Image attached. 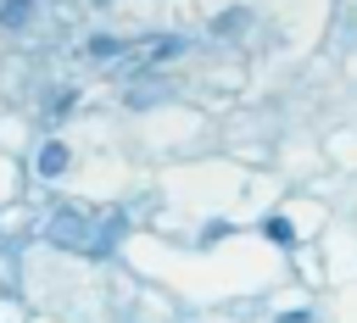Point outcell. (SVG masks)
<instances>
[{
  "label": "cell",
  "mask_w": 357,
  "mask_h": 323,
  "mask_svg": "<svg viewBox=\"0 0 357 323\" xmlns=\"http://www.w3.org/2000/svg\"><path fill=\"white\" fill-rule=\"evenodd\" d=\"M89 6H112V0H89Z\"/></svg>",
  "instance_id": "8fae6325"
},
{
  "label": "cell",
  "mask_w": 357,
  "mask_h": 323,
  "mask_svg": "<svg viewBox=\"0 0 357 323\" xmlns=\"http://www.w3.org/2000/svg\"><path fill=\"white\" fill-rule=\"evenodd\" d=\"M279 323H307V312H279Z\"/></svg>",
  "instance_id": "30bf717a"
},
{
  "label": "cell",
  "mask_w": 357,
  "mask_h": 323,
  "mask_svg": "<svg viewBox=\"0 0 357 323\" xmlns=\"http://www.w3.org/2000/svg\"><path fill=\"white\" fill-rule=\"evenodd\" d=\"M178 50H184V39H151V61H167Z\"/></svg>",
  "instance_id": "8992f818"
},
{
  "label": "cell",
  "mask_w": 357,
  "mask_h": 323,
  "mask_svg": "<svg viewBox=\"0 0 357 323\" xmlns=\"http://www.w3.org/2000/svg\"><path fill=\"white\" fill-rule=\"evenodd\" d=\"M240 22H245V11H223V17H218V33H234Z\"/></svg>",
  "instance_id": "9c48e42d"
},
{
  "label": "cell",
  "mask_w": 357,
  "mask_h": 323,
  "mask_svg": "<svg viewBox=\"0 0 357 323\" xmlns=\"http://www.w3.org/2000/svg\"><path fill=\"white\" fill-rule=\"evenodd\" d=\"M89 56H95V61H112V56H123V45H117L112 33H89Z\"/></svg>",
  "instance_id": "5b68a950"
},
{
  "label": "cell",
  "mask_w": 357,
  "mask_h": 323,
  "mask_svg": "<svg viewBox=\"0 0 357 323\" xmlns=\"http://www.w3.org/2000/svg\"><path fill=\"white\" fill-rule=\"evenodd\" d=\"M50 245H67V251L78 245V251H84V245H89V223H84V212L61 206V212L50 217Z\"/></svg>",
  "instance_id": "6da1fadb"
},
{
  "label": "cell",
  "mask_w": 357,
  "mask_h": 323,
  "mask_svg": "<svg viewBox=\"0 0 357 323\" xmlns=\"http://www.w3.org/2000/svg\"><path fill=\"white\" fill-rule=\"evenodd\" d=\"M28 22H33V0H0V28L6 33L28 28Z\"/></svg>",
  "instance_id": "277c9868"
},
{
  "label": "cell",
  "mask_w": 357,
  "mask_h": 323,
  "mask_svg": "<svg viewBox=\"0 0 357 323\" xmlns=\"http://www.w3.org/2000/svg\"><path fill=\"white\" fill-rule=\"evenodd\" d=\"M117 239H123V212H112V217H106V223L89 234V245H84V251H89V256H106Z\"/></svg>",
  "instance_id": "3957f363"
},
{
  "label": "cell",
  "mask_w": 357,
  "mask_h": 323,
  "mask_svg": "<svg viewBox=\"0 0 357 323\" xmlns=\"http://www.w3.org/2000/svg\"><path fill=\"white\" fill-rule=\"evenodd\" d=\"M33 167H39V178H61V173L73 167V150H67L61 139H45L39 156H33Z\"/></svg>",
  "instance_id": "7a4b0ae2"
},
{
  "label": "cell",
  "mask_w": 357,
  "mask_h": 323,
  "mask_svg": "<svg viewBox=\"0 0 357 323\" xmlns=\"http://www.w3.org/2000/svg\"><path fill=\"white\" fill-rule=\"evenodd\" d=\"M73 100H78V89H61V95L50 100V117H67V111H73Z\"/></svg>",
  "instance_id": "52a82bcc"
},
{
  "label": "cell",
  "mask_w": 357,
  "mask_h": 323,
  "mask_svg": "<svg viewBox=\"0 0 357 323\" xmlns=\"http://www.w3.org/2000/svg\"><path fill=\"white\" fill-rule=\"evenodd\" d=\"M268 239H273V245H290V223H284V217H268Z\"/></svg>",
  "instance_id": "ba28073f"
}]
</instances>
